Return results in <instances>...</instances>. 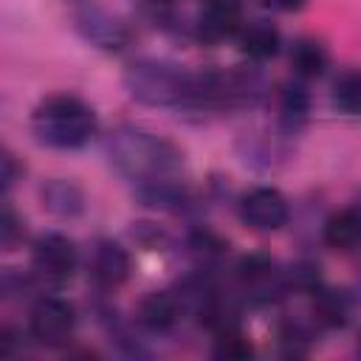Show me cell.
Wrapping results in <instances>:
<instances>
[{
  "mask_svg": "<svg viewBox=\"0 0 361 361\" xmlns=\"http://www.w3.org/2000/svg\"><path fill=\"white\" fill-rule=\"evenodd\" d=\"M107 155L113 166L135 183L166 180L183 166V152L164 135L124 124L107 135Z\"/></svg>",
  "mask_w": 361,
  "mask_h": 361,
  "instance_id": "obj_1",
  "label": "cell"
},
{
  "mask_svg": "<svg viewBox=\"0 0 361 361\" xmlns=\"http://www.w3.org/2000/svg\"><path fill=\"white\" fill-rule=\"evenodd\" d=\"M99 130V118L87 102L71 93L45 96L31 113V133L54 149H79Z\"/></svg>",
  "mask_w": 361,
  "mask_h": 361,
  "instance_id": "obj_2",
  "label": "cell"
},
{
  "mask_svg": "<svg viewBox=\"0 0 361 361\" xmlns=\"http://www.w3.org/2000/svg\"><path fill=\"white\" fill-rule=\"evenodd\" d=\"M189 71L166 59H135L124 71V87L133 99L152 107H180L186 104L192 87Z\"/></svg>",
  "mask_w": 361,
  "mask_h": 361,
  "instance_id": "obj_3",
  "label": "cell"
},
{
  "mask_svg": "<svg viewBox=\"0 0 361 361\" xmlns=\"http://www.w3.org/2000/svg\"><path fill=\"white\" fill-rule=\"evenodd\" d=\"M79 262L76 243L59 231L39 234L31 245V271L45 285H62L73 276Z\"/></svg>",
  "mask_w": 361,
  "mask_h": 361,
  "instance_id": "obj_4",
  "label": "cell"
},
{
  "mask_svg": "<svg viewBox=\"0 0 361 361\" xmlns=\"http://www.w3.org/2000/svg\"><path fill=\"white\" fill-rule=\"evenodd\" d=\"M76 307L62 296H39L28 310V336L42 347H59L73 336Z\"/></svg>",
  "mask_w": 361,
  "mask_h": 361,
  "instance_id": "obj_5",
  "label": "cell"
},
{
  "mask_svg": "<svg viewBox=\"0 0 361 361\" xmlns=\"http://www.w3.org/2000/svg\"><path fill=\"white\" fill-rule=\"evenodd\" d=\"M237 279H240V288L245 290V296H251L254 302H271V299H276V296H282L288 290L285 271L268 254H245V257H240Z\"/></svg>",
  "mask_w": 361,
  "mask_h": 361,
  "instance_id": "obj_6",
  "label": "cell"
},
{
  "mask_svg": "<svg viewBox=\"0 0 361 361\" xmlns=\"http://www.w3.org/2000/svg\"><path fill=\"white\" fill-rule=\"evenodd\" d=\"M240 217L254 231H276L288 223V197L274 186H254L240 197Z\"/></svg>",
  "mask_w": 361,
  "mask_h": 361,
  "instance_id": "obj_7",
  "label": "cell"
},
{
  "mask_svg": "<svg viewBox=\"0 0 361 361\" xmlns=\"http://www.w3.org/2000/svg\"><path fill=\"white\" fill-rule=\"evenodd\" d=\"M130 268H133V259H130L127 248L121 243H116V240L102 237L87 251V274L104 290H113L121 282H127Z\"/></svg>",
  "mask_w": 361,
  "mask_h": 361,
  "instance_id": "obj_8",
  "label": "cell"
},
{
  "mask_svg": "<svg viewBox=\"0 0 361 361\" xmlns=\"http://www.w3.org/2000/svg\"><path fill=\"white\" fill-rule=\"evenodd\" d=\"M240 28H243V8L237 0H206L195 23V34L209 45L240 34Z\"/></svg>",
  "mask_w": 361,
  "mask_h": 361,
  "instance_id": "obj_9",
  "label": "cell"
},
{
  "mask_svg": "<svg viewBox=\"0 0 361 361\" xmlns=\"http://www.w3.org/2000/svg\"><path fill=\"white\" fill-rule=\"evenodd\" d=\"M76 28L82 31L85 39H90L93 45L99 48H107V51H118L130 42V28L121 17L104 11V8H85L76 14Z\"/></svg>",
  "mask_w": 361,
  "mask_h": 361,
  "instance_id": "obj_10",
  "label": "cell"
},
{
  "mask_svg": "<svg viewBox=\"0 0 361 361\" xmlns=\"http://www.w3.org/2000/svg\"><path fill=\"white\" fill-rule=\"evenodd\" d=\"M183 316V302L175 290H149L135 307V322L149 333H166Z\"/></svg>",
  "mask_w": 361,
  "mask_h": 361,
  "instance_id": "obj_11",
  "label": "cell"
},
{
  "mask_svg": "<svg viewBox=\"0 0 361 361\" xmlns=\"http://www.w3.org/2000/svg\"><path fill=\"white\" fill-rule=\"evenodd\" d=\"M39 203L48 214L71 220L85 212V192L79 183L65 180V178H51L39 186Z\"/></svg>",
  "mask_w": 361,
  "mask_h": 361,
  "instance_id": "obj_12",
  "label": "cell"
},
{
  "mask_svg": "<svg viewBox=\"0 0 361 361\" xmlns=\"http://www.w3.org/2000/svg\"><path fill=\"white\" fill-rule=\"evenodd\" d=\"M237 42H240V51L251 62H265L279 54L282 34L271 20H251V23H243Z\"/></svg>",
  "mask_w": 361,
  "mask_h": 361,
  "instance_id": "obj_13",
  "label": "cell"
},
{
  "mask_svg": "<svg viewBox=\"0 0 361 361\" xmlns=\"http://www.w3.org/2000/svg\"><path fill=\"white\" fill-rule=\"evenodd\" d=\"M322 240L333 251H355L361 245V212L338 209L322 226Z\"/></svg>",
  "mask_w": 361,
  "mask_h": 361,
  "instance_id": "obj_14",
  "label": "cell"
},
{
  "mask_svg": "<svg viewBox=\"0 0 361 361\" xmlns=\"http://www.w3.org/2000/svg\"><path fill=\"white\" fill-rule=\"evenodd\" d=\"M350 313H353V299L347 290L341 288H330V285H319L313 290V319L322 324V327H344L350 322Z\"/></svg>",
  "mask_w": 361,
  "mask_h": 361,
  "instance_id": "obj_15",
  "label": "cell"
},
{
  "mask_svg": "<svg viewBox=\"0 0 361 361\" xmlns=\"http://www.w3.org/2000/svg\"><path fill=\"white\" fill-rule=\"evenodd\" d=\"M330 65V54L322 39L316 37H299L290 45V68L299 79H319Z\"/></svg>",
  "mask_w": 361,
  "mask_h": 361,
  "instance_id": "obj_16",
  "label": "cell"
},
{
  "mask_svg": "<svg viewBox=\"0 0 361 361\" xmlns=\"http://www.w3.org/2000/svg\"><path fill=\"white\" fill-rule=\"evenodd\" d=\"M276 107H279V118L285 127H299L307 113H310V93L299 79H290L279 87L276 93Z\"/></svg>",
  "mask_w": 361,
  "mask_h": 361,
  "instance_id": "obj_17",
  "label": "cell"
},
{
  "mask_svg": "<svg viewBox=\"0 0 361 361\" xmlns=\"http://www.w3.org/2000/svg\"><path fill=\"white\" fill-rule=\"evenodd\" d=\"M333 107L344 116H361V71H341L333 82Z\"/></svg>",
  "mask_w": 361,
  "mask_h": 361,
  "instance_id": "obj_18",
  "label": "cell"
},
{
  "mask_svg": "<svg viewBox=\"0 0 361 361\" xmlns=\"http://www.w3.org/2000/svg\"><path fill=\"white\" fill-rule=\"evenodd\" d=\"M217 358H248L251 355V341L245 338V333L231 324V327H223L217 330V338H214V350H212Z\"/></svg>",
  "mask_w": 361,
  "mask_h": 361,
  "instance_id": "obj_19",
  "label": "cell"
},
{
  "mask_svg": "<svg viewBox=\"0 0 361 361\" xmlns=\"http://www.w3.org/2000/svg\"><path fill=\"white\" fill-rule=\"evenodd\" d=\"M285 282H288V288H296V290L313 293V290L322 285L319 265H316V262H310V259H299V262H293V265L285 271Z\"/></svg>",
  "mask_w": 361,
  "mask_h": 361,
  "instance_id": "obj_20",
  "label": "cell"
},
{
  "mask_svg": "<svg viewBox=\"0 0 361 361\" xmlns=\"http://www.w3.org/2000/svg\"><path fill=\"white\" fill-rule=\"evenodd\" d=\"M279 347L285 355H305L310 350V330L302 322H285L279 327Z\"/></svg>",
  "mask_w": 361,
  "mask_h": 361,
  "instance_id": "obj_21",
  "label": "cell"
},
{
  "mask_svg": "<svg viewBox=\"0 0 361 361\" xmlns=\"http://www.w3.org/2000/svg\"><path fill=\"white\" fill-rule=\"evenodd\" d=\"M25 234V226H23V217L14 212V206L8 200H3V212H0V243L6 251H11Z\"/></svg>",
  "mask_w": 361,
  "mask_h": 361,
  "instance_id": "obj_22",
  "label": "cell"
},
{
  "mask_svg": "<svg viewBox=\"0 0 361 361\" xmlns=\"http://www.w3.org/2000/svg\"><path fill=\"white\" fill-rule=\"evenodd\" d=\"M189 248H192L197 257L212 259V257H220L226 245H223V240H220L217 234H212L209 228H197V231L189 234Z\"/></svg>",
  "mask_w": 361,
  "mask_h": 361,
  "instance_id": "obj_23",
  "label": "cell"
},
{
  "mask_svg": "<svg viewBox=\"0 0 361 361\" xmlns=\"http://www.w3.org/2000/svg\"><path fill=\"white\" fill-rule=\"evenodd\" d=\"M20 178H23V166H20V161L14 158L11 149H3V158H0V180H3V192H8Z\"/></svg>",
  "mask_w": 361,
  "mask_h": 361,
  "instance_id": "obj_24",
  "label": "cell"
},
{
  "mask_svg": "<svg viewBox=\"0 0 361 361\" xmlns=\"http://www.w3.org/2000/svg\"><path fill=\"white\" fill-rule=\"evenodd\" d=\"M259 3L271 11H299L307 0H259Z\"/></svg>",
  "mask_w": 361,
  "mask_h": 361,
  "instance_id": "obj_25",
  "label": "cell"
},
{
  "mask_svg": "<svg viewBox=\"0 0 361 361\" xmlns=\"http://www.w3.org/2000/svg\"><path fill=\"white\" fill-rule=\"evenodd\" d=\"M358 353H361V344H358Z\"/></svg>",
  "mask_w": 361,
  "mask_h": 361,
  "instance_id": "obj_26",
  "label": "cell"
}]
</instances>
